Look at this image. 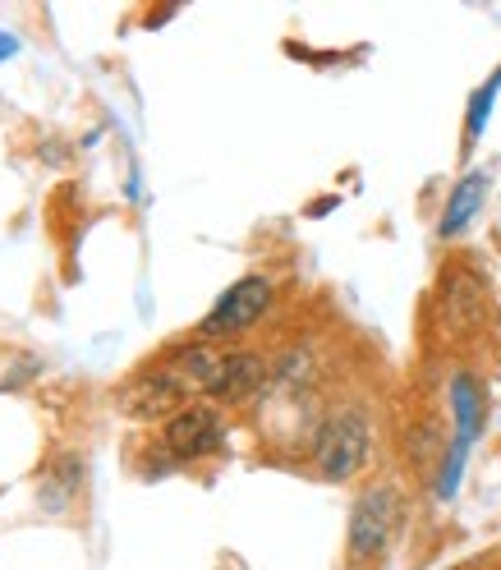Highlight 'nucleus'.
<instances>
[{
    "label": "nucleus",
    "mask_w": 501,
    "mask_h": 570,
    "mask_svg": "<svg viewBox=\"0 0 501 570\" xmlns=\"http://www.w3.org/2000/svg\"><path fill=\"white\" fill-rule=\"evenodd\" d=\"M451 570H470V566H451Z\"/></svg>",
    "instance_id": "13"
},
{
    "label": "nucleus",
    "mask_w": 501,
    "mask_h": 570,
    "mask_svg": "<svg viewBox=\"0 0 501 570\" xmlns=\"http://www.w3.org/2000/svg\"><path fill=\"white\" fill-rule=\"evenodd\" d=\"M350 570H364V566H350Z\"/></svg>",
    "instance_id": "14"
},
{
    "label": "nucleus",
    "mask_w": 501,
    "mask_h": 570,
    "mask_svg": "<svg viewBox=\"0 0 501 570\" xmlns=\"http://www.w3.org/2000/svg\"><path fill=\"white\" fill-rule=\"evenodd\" d=\"M38 373H42V364H38V360H23L14 377H6V382H0V391H14V386H23L28 377H38Z\"/></svg>",
    "instance_id": "10"
},
{
    "label": "nucleus",
    "mask_w": 501,
    "mask_h": 570,
    "mask_svg": "<svg viewBox=\"0 0 501 570\" xmlns=\"http://www.w3.org/2000/svg\"><path fill=\"white\" fill-rule=\"evenodd\" d=\"M14 51H19V42L10 38V32H0V60H10Z\"/></svg>",
    "instance_id": "11"
},
{
    "label": "nucleus",
    "mask_w": 501,
    "mask_h": 570,
    "mask_svg": "<svg viewBox=\"0 0 501 570\" xmlns=\"http://www.w3.org/2000/svg\"><path fill=\"white\" fill-rule=\"evenodd\" d=\"M483 198H488V170H470V175H460V185H455V189H451V198H446V212H442L438 235H442V239H455L464 226H470V222L479 217Z\"/></svg>",
    "instance_id": "7"
},
{
    "label": "nucleus",
    "mask_w": 501,
    "mask_h": 570,
    "mask_svg": "<svg viewBox=\"0 0 501 570\" xmlns=\"http://www.w3.org/2000/svg\"><path fill=\"white\" fill-rule=\"evenodd\" d=\"M373 455V423L360 405H336L313 438V470L327 483L354 479Z\"/></svg>",
    "instance_id": "1"
},
{
    "label": "nucleus",
    "mask_w": 501,
    "mask_h": 570,
    "mask_svg": "<svg viewBox=\"0 0 501 570\" xmlns=\"http://www.w3.org/2000/svg\"><path fill=\"white\" fill-rule=\"evenodd\" d=\"M401 524V492L391 483H369L350 507V533L345 548L354 566H369L391 548V533Z\"/></svg>",
    "instance_id": "2"
},
{
    "label": "nucleus",
    "mask_w": 501,
    "mask_h": 570,
    "mask_svg": "<svg viewBox=\"0 0 501 570\" xmlns=\"http://www.w3.org/2000/svg\"><path fill=\"white\" fill-rule=\"evenodd\" d=\"M47 483H60V502L65 497H75L79 483H84V460L79 455H60L51 465V474H47Z\"/></svg>",
    "instance_id": "9"
},
{
    "label": "nucleus",
    "mask_w": 501,
    "mask_h": 570,
    "mask_svg": "<svg viewBox=\"0 0 501 570\" xmlns=\"http://www.w3.org/2000/svg\"><path fill=\"white\" fill-rule=\"evenodd\" d=\"M267 382H272V364L263 360L258 350H226L222 364H217V377H212L207 401L239 405V401H248V396H258Z\"/></svg>",
    "instance_id": "6"
},
{
    "label": "nucleus",
    "mask_w": 501,
    "mask_h": 570,
    "mask_svg": "<svg viewBox=\"0 0 501 570\" xmlns=\"http://www.w3.org/2000/svg\"><path fill=\"white\" fill-rule=\"evenodd\" d=\"M332 207H336V198H317V203H313L308 212H313V217H327V212H332Z\"/></svg>",
    "instance_id": "12"
},
{
    "label": "nucleus",
    "mask_w": 501,
    "mask_h": 570,
    "mask_svg": "<svg viewBox=\"0 0 501 570\" xmlns=\"http://www.w3.org/2000/svg\"><path fill=\"white\" fill-rule=\"evenodd\" d=\"M442 313H446L451 336H479L488 327V317H492L488 281L470 267H455L442 285Z\"/></svg>",
    "instance_id": "5"
},
{
    "label": "nucleus",
    "mask_w": 501,
    "mask_h": 570,
    "mask_svg": "<svg viewBox=\"0 0 501 570\" xmlns=\"http://www.w3.org/2000/svg\"><path fill=\"white\" fill-rule=\"evenodd\" d=\"M161 451L170 460H212L226 451V419L217 405H185L180 414H170L161 428Z\"/></svg>",
    "instance_id": "4"
},
{
    "label": "nucleus",
    "mask_w": 501,
    "mask_h": 570,
    "mask_svg": "<svg viewBox=\"0 0 501 570\" xmlns=\"http://www.w3.org/2000/svg\"><path fill=\"white\" fill-rule=\"evenodd\" d=\"M501 92V69L470 97V116H464V142H479V134L488 129V116H492V101Z\"/></svg>",
    "instance_id": "8"
},
{
    "label": "nucleus",
    "mask_w": 501,
    "mask_h": 570,
    "mask_svg": "<svg viewBox=\"0 0 501 570\" xmlns=\"http://www.w3.org/2000/svg\"><path fill=\"white\" fill-rule=\"evenodd\" d=\"M272 304H276V285L267 276H239L230 291L212 304V313L198 323V341L212 345V341L244 336L248 327H258L263 317L272 313Z\"/></svg>",
    "instance_id": "3"
}]
</instances>
